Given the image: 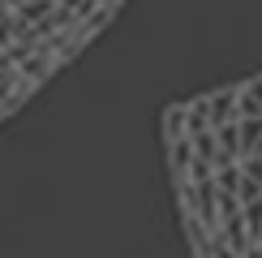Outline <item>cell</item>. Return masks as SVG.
Instances as JSON below:
<instances>
[{
	"label": "cell",
	"instance_id": "1",
	"mask_svg": "<svg viewBox=\"0 0 262 258\" xmlns=\"http://www.w3.org/2000/svg\"><path fill=\"white\" fill-rule=\"evenodd\" d=\"M206 116H211V129L236 121V86H220L206 95Z\"/></svg>",
	"mask_w": 262,
	"mask_h": 258
},
{
	"label": "cell",
	"instance_id": "2",
	"mask_svg": "<svg viewBox=\"0 0 262 258\" xmlns=\"http://www.w3.org/2000/svg\"><path fill=\"white\" fill-rule=\"evenodd\" d=\"M236 146L245 155H262V116H236Z\"/></svg>",
	"mask_w": 262,
	"mask_h": 258
},
{
	"label": "cell",
	"instance_id": "3",
	"mask_svg": "<svg viewBox=\"0 0 262 258\" xmlns=\"http://www.w3.org/2000/svg\"><path fill=\"white\" fill-rule=\"evenodd\" d=\"M163 142H168L172 181H185V172H189V164H193V142H189V134H181V138H163Z\"/></svg>",
	"mask_w": 262,
	"mask_h": 258
},
{
	"label": "cell",
	"instance_id": "4",
	"mask_svg": "<svg viewBox=\"0 0 262 258\" xmlns=\"http://www.w3.org/2000/svg\"><path fill=\"white\" fill-rule=\"evenodd\" d=\"M236 116H262V73L236 86Z\"/></svg>",
	"mask_w": 262,
	"mask_h": 258
},
{
	"label": "cell",
	"instance_id": "5",
	"mask_svg": "<svg viewBox=\"0 0 262 258\" xmlns=\"http://www.w3.org/2000/svg\"><path fill=\"white\" fill-rule=\"evenodd\" d=\"M13 39H17V22H13V9L0 0V56H5L9 48H13Z\"/></svg>",
	"mask_w": 262,
	"mask_h": 258
},
{
	"label": "cell",
	"instance_id": "6",
	"mask_svg": "<svg viewBox=\"0 0 262 258\" xmlns=\"http://www.w3.org/2000/svg\"><path fill=\"white\" fill-rule=\"evenodd\" d=\"M181 134H185V103L163 112V138H181Z\"/></svg>",
	"mask_w": 262,
	"mask_h": 258
}]
</instances>
